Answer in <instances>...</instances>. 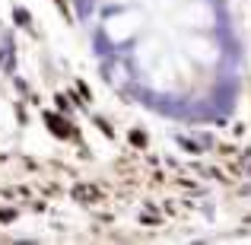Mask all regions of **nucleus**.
Listing matches in <instances>:
<instances>
[{"mask_svg":"<svg viewBox=\"0 0 251 245\" xmlns=\"http://www.w3.org/2000/svg\"><path fill=\"white\" fill-rule=\"evenodd\" d=\"M80 32L121 99L169 124H223L242 99L229 0H74Z\"/></svg>","mask_w":251,"mask_h":245,"instance_id":"1","label":"nucleus"}]
</instances>
